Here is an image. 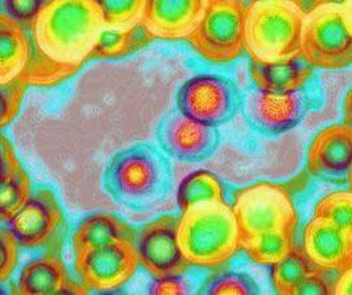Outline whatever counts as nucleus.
<instances>
[{
    "mask_svg": "<svg viewBox=\"0 0 352 295\" xmlns=\"http://www.w3.org/2000/svg\"><path fill=\"white\" fill-rule=\"evenodd\" d=\"M105 27L96 0H48L28 30L32 51L20 77L27 87L65 83L90 60Z\"/></svg>",
    "mask_w": 352,
    "mask_h": 295,
    "instance_id": "f257e3e1",
    "label": "nucleus"
},
{
    "mask_svg": "<svg viewBox=\"0 0 352 295\" xmlns=\"http://www.w3.org/2000/svg\"><path fill=\"white\" fill-rule=\"evenodd\" d=\"M102 187L122 208L147 212L162 204L170 193V164L151 144H133L109 160Z\"/></svg>",
    "mask_w": 352,
    "mask_h": 295,
    "instance_id": "f03ea898",
    "label": "nucleus"
},
{
    "mask_svg": "<svg viewBox=\"0 0 352 295\" xmlns=\"http://www.w3.org/2000/svg\"><path fill=\"white\" fill-rule=\"evenodd\" d=\"M177 241L191 266L214 269L241 249V232L227 201H207L182 212Z\"/></svg>",
    "mask_w": 352,
    "mask_h": 295,
    "instance_id": "7ed1b4c3",
    "label": "nucleus"
},
{
    "mask_svg": "<svg viewBox=\"0 0 352 295\" xmlns=\"http://www.w3.org/2000/svg\"><path fill=\"white\" fill-rule=\"evenodd\" d=\"M305 15L296 0H250L244 21L250 61L272 64L300 57Z\"/></svg>",
    "mask_w": 352,
    "mask_h": 295,
    "instance_id": "20e7f679",
    "label": "nucleus"
},
{
    "mask_svg": "<svg viewBox=\"0 0 352 295\" xmlns=\"http://www.w3.org/2000/svg\"><path fill=\"white\" fill-rule=\"evenodd\" d=\"M245 0H206L203 15L187 39L199 57L214 65L236 61L244 51Z\"/></svg>",
    "mask_w": 352,
    "mask_h": 295,
    "instance_id": "39448f33",
    "label": "nucleus"
},
{
    "mask_svg": "<svg viewBox=\"0 0 352 295\" xmlns=\"http://www.w3.org/2000/svg\"><path fill=\"white\" fill-rule=\"evenodd\" d=\"M300 57L318 69L340 70L352 65V35L342 7L323 6L305 15Z\"/></svg>",
    "mask_w": 352,
    "mask_h": 295,
    "instance_id": "423d86ee",
    "label": "nucleus"
},
{
    "mask_svg": "<svg viewBox=\"0 0 352 295\" xmlns=\"http://www.w3.org/2000/svg\"><path fill=\"white\" fill-rule=\"evenodd\" d=\"M233 212L241 239L270 230L297 229L298 213L290 193L277 183L260 182L236 193Z\"/></svg>",
    "mask_w": 352,
    "mask_h": 295,
    "instance_id": "0eeeda50",
    "label": "nucleus"
},
{
    "mask_svg": "<svg viewBox=\"0 0 352 295\" xmlns=\"http://www.w3.org/2000/svg\"><path fill=\"white\" fill-rule=\"evenodd\" d=\"M24 249L61 252L68 234L65 212L52 190L38 187L18 213L7 221Z\"/></svg>",
    "mask_w": 352,
    "mask_h": 295,
    "instance_id": "6e6552de",
    "label": "nucleus"
},
{
    "mask_svg": "<svg viewBox=\"0 0 352 295\" xmlns=\"http://www.w3.org/2000/svg\"><path fill=\"white\" fill-rule=\"evenodd\" d=\"M240 97L228 78L203 73L187 80L177 91V110L208 126H220L228 122L237 111Z\"/></svg>",
    "mask_w": 352,
    "mask_h": 295,
    "instance_id": "1a4fd4ad",
    "label": "nucleus"
},
{
    "mask_svg": "<svg viewBox=\"0 0 352 295\" xmlns=\"http://www.w3.org/2000/svg\"><path fill=\"white\" fill-rule=\"evenodd\" d=\"M140 266L137 243L129 241L110 243L74 257V272L80 281L98 293L121 289Z\"/></svg>",
    "mask_w": 352,
    "mask_h": 295,
    "instance_id": "9d476101",
    "label": "nucleus"
},
{
    "mask_svg": "<svg viewBox=\"0 0 352 295\" xmlns=\"http://www.w3.org/2000/svg\"><path fill=\"white\" fill-rule=\"evenodd\" d=\"M177 221L179 217L163 215L138 230L140 265L154 279L183 276L191 266L179 246Z\"/></svg>",
    "mask_w": 352,
    "mask_h": 295,
    "instance_id": "9b49d317",
    "label": "nucleus"
},
{
    "mask_svg": "<svg viewBox=\"0 0 352 295\" xmlns=\"http://www.w3.org/2000/svg\"><path fill=\"white\" fill-rule=\"evenodd\" d=\"M158 140L163 151L176 160L200 162L217 147L219 131L176 110L160 122Z\"/></svg>",
    "mask_w": 352,
    "mask_h": 295,
    "instance_id": "f8f14e48",
    "label": "nucleus"
},
{
    "mask_svg": "<svg viewBox=\"0 0 352 295\" xmlns=\"http://www.w3.org/2000/svg\"><path fill=\"white\" fill-rule=\"evenodd\" d=\"M307 110L300 91L269 93L256 90L248 96L245 114L250 123L266 134H281L294 129Z\"/></svg>",
    "mask_w": 352,
    "mask_h": 295,
    "instance_id": "ddd939ff",
    "label": "nucleus"
},
{
    "mask_svg": "<svg viewBox=\"0 0 352 295\" xmlns=\"http://www.w3.org/2000/svg\"><path fill=\"white\" fill-rule=\"evenodd\" d=\"M88 287L72 281L61 252L47 250L28 261L15 285V293L21 295L88 294Z\"/></svg>",
    "mask_w": 352,
    "mask_h": 295,
    "instance_id": "4468645a",
    "label": "nucleus"
},
{
    "mask_svg": "<svg viewBox=\"0 0 352 295\" xmlns=\"http://www.w3.org/2000/svg\"><path fill=\"white\" fill-rule=\"evenodd\" d=\"M206 0H147L143 25L154 40H187L203 15Z\"/></svg>",
    "mask_w": 352,
    "mask_h": 295,
    "instance_id": "2eb2a0df",
    "label": "nucleus"
},
{
    "mask_svg": "<svg viewBox=\"0 0 352 295\" xmlns=\"http://www.w3.org/2000/svg\"><path fill=\"white\" fill-rule=\"evenodd\" d=\"M302 249L318 269L342 272L352 265V237L330 221L314 217L303 229Z\"/></svg>",
    "mask_w": 352,
    "mask_h": 295,
    "instance_id": "dca6fc26",
    "label": "nucleus"
},
{
    "mask_svg": "<svg viewBox=\"0 0 352 295\" xmlns=\"http://www.w3.org/2000/svg\"><path fill=\"white\" fill-rule=\"evenodd\" d=\"M352 167V127L346 123L322 129L307 150V170L316 176H340Z\"/></svg>",
    "mask_w": 352,
    "mask_h": 295,
    "instance_id": "f3484780",
    "label": "nucleus"
},
{
    "mask_svg": "<svg viewBox=\"0 0 352 295\" xmlns=\"http://www.w3.org/2000/svg\"><path fill=\"white\" fill-rule=\"evenodd\" d=\"M138 232L117 215L110 212L91 213L80 221L72 234L71 243L74 257L91 249L110 243L129 241L137 243Z\"/></svg>",
    "mask_w": 352,
    "mask_h": 295,
    "instance_id": "a211bd4d",
    "label": "nucleus"
},
{
    "mask_svg": "<svg viewBox=\"0 0 352 295\" xmlns=\"http://www.w3.org/2000/svg\"><path fill=\"white\" fill-rule=\"evenodd\" d=\"M314 68L302 57L281 63L261 64L250 61L249 74L258 90L269 93L300 91L313 77Z\"/></svg>",
    "mask_w": 352,
    "mask_h": 295,
    "instance_id": "6ab92c4d",
    "label": "nucleus"
},
{
    "mask_svg": "<svg viewBox=\"0 0 352 295\" xmlns=\"http://www.w3.org/2000/svg\"><path fill=\"white\" fill-rule=\"evenodd\" d=\"M31 40L28 31L0 14V83L6 84L20 77L31 58Z\"/></svg>",
    "mask_w": 352,
    "mask_h": 295,
    "instance_id": "aec40b11",
    "label": "nucleus"
},
{
    "mask_svg": "<svg viewBox=\"0 0 352 295\" xmlns=\"http://www.w3.org/2000/svg\"><path fill=\"white\" fill-rule=\"evenodd\" d=\"M153 41L143 23L127 28L105 27L97 39L90 60H118L141 51Z\"/></svg>",
    "mask_w": 352,
    "mask_h": 295,
    "instance_id": "412c9836",
    "label": "nucleus"
},
{
    "mask_svg": "<svg viewBox=\"0 0 352 295\" xmlns=\"http://www.w3.org/2000/svg\"><path fill=\"white\" fill-rule=\"evenodd\" d=\"M296 229L270 230L241 239V249L256 263L272 266L283 260L296 246Z\"/></svg>",
    "mask_w": 352,
    "mask_h": 295,
    "instance_id": "4be33fe9",
    "label": "nucleus"
},
{
    "mask_svg": "<svg viewBox=\"0 0 352 295\" xmlns=\"http://www.w3.org/2000/svg\"><path fill=\"white\" fill-rule=\"evenodd\" d=\"M317 270L320 269L307 259L302 246L296 245L283 260L272 265L273 287L278 294L296 295L300 283Z\"/></svg>",
    "mask_w": 352,
    "mask_h": 295,
    "instance_id": "5701e85b",
    "label": "nucleus"
},
{
    "mask_svg": "<svg viewBox=\"0 0 352 295\" xmlns=\"http://www.w3.org/2000/svg\"><path fill=\"white\" fill-rule=\"evenodd\" d=\"M180 210L207 201H226L221 180L208 170H197L186 176L176 193Z\"/></svg>",
    "mask_w": 352,
    "mask_h": 295,
    "instance_id": "b1692460",
    "label": "nucleus"
},
{
    "mask_svg": "<svg viewBox=\"0 0 352 295\" xmlns=\"http://www.w3.org/2000/svg\"><path fill=\"white\" fill-rule=\"evenodd\" d=\"M32 180L20 166L6 182L0 184V223L12 219L32 195Z\"/></svg>",
    "mask_w": 352,
    "mask_h": 295,
    "instance_id": "393cba45",
    "label": "nucleus"
},
{
    "mask_svg": "<svg viewBox=\"0 0 352 295\" xmlns=\"http://www.w3.org/2000/svg\"><path fill=\"white\" fill-rule=\"evenodd\" d=\"M314 217H320L352 237V191H334L323 196L314 208Z\"/></svg>",
    "mask_w": 352,
    "mask_h": 295,
    "instance_id": "a878e982",
    "label": "nucleus"
},
{
    "mask_svg": "<svg viewBox=\"0 0 352 295\" xmlns=\"http://www.w3.org/2000/svg\"><path fill=\"white\" fill-rule=\"evenodd\" d=\"M106 27L127 28L142 23L147 0H96Z\"/></svg>",
    "mask_w": 352,
    "mask_h": 295,
    "instance_id": "bb28decb",
    "label": "nucleus"
},
{
    "mask_svg": "<svg viewBox=\"0 0 352 295\" xmlns=\"http://www.w3.org/2000/svg\"><path fill=\"white\" fill-rule=\"evenodd\" d=\"M203 293L208 295H253L258 286L253 278L244 273H224L210 278Z\"/></svg>",
    "mask_w": 352,
    "mask_h": 295,
    "instance_id": "cd10ccee",
    "label": "nucleus"
},
{
    "mask_svg": "<svg viewBox=\"0 0 352 295\" xmlns=\"http://www.w3.org/2000/svg\"><path fill=\"white\" fill-rule=\"evenodd\" d=\"M27 87L21 77L0 84V131L18 117Z\"/></svg>",
    "mask_w": 352,
    "mask_h": 295,
    "instance_id": "c85d7f7f",
    "label": "nucleus"
},
{
    "mask_svg": "<svg viewBox=\"0 0 352 295\" xmlns=\"http://www.w3.org/2000/svg\"><path fill=\"white\" fill-rule=\"evenodd\" d=\"M48 0H0V14L7 15L27 31Z\"/></svg>",
    "mask_w": 352,
    "mask_h": 295,
    "instance_id": "c756f323",
    "label": "nucleus"
},
{
    "mask_svg": "<svg viewBox=\"0 0 352 295\" xmlns=\"http://www.w3.org/2000/svg\"><path fill=\"white\" fill-rule=\"evenodd\" d=\"M18 240L8 226H0V283L7 282L18 266Z\"/></svg>",
    "mask_w": 352,
    "mask_h": 295,
    "instance_id": "7c9ffc66",
    "label": "nucleus"
},
{
    "mask_svg": "<svg viewBox=\"0 0 352 295\" xmlns=\"http://www.w3.org/2000/svg\"><path fill=\"white\" fill-rule=\"evenodd\" d=\"M331 272L317 270L306 278L298 289L296 295H330L334 292L335 279L330 277Z\"/></svg>",
    "mask_w": 352,
    "mask_h": 295,
    "instance_id": "2f4dec72",
    "label": "nucleus"
},
{
    "mask_svg": "<svg viewBox=\"0 0 352 295\" xmlns=\"http://www.w3.org/2000/svg\"><path fill=\"white\" fill-rule=\"evenodd\" d=\"M190 292V283L183 276L155 278L150 286V294L154 295H184Z\"/></svg>",
    "mask_w": 352,
    "mask_h": 295,
    "instance_id": "473e14b6",
    "label": "nucleus"
},
{
    "mask_svg": "<svg viewBox=\"0 0 352 295\" xmlns=\"http://www.w3.org/2000/svg\"><path fill=\"white\" fill-rule=\"evenodd\" d=\"M21 166L10 139L0 133V184Z\"/></svg>",
    "mask_w": 352,
    "mask_h": 295,
    "instance_id": "72a5a7b5",
    "label": "nucleus"
},
{
    "mask_svg": "<svg viewBox=\"0 0 352 295\" xmlns=\"http://www.w3.org/2000/svg\"><path fill=\"white\" fill-rule=\"evenodd\" d=\"M333 294L352 295V265L339 272V274L335 278Z\"/></svg>",
    "mask_w": 352,
    "mask_h": 295,
    "instance_id": "f704fd0d",
    "label": "nucleus"
},
{
    "mask_svg": "<svg viewBox=\"0 0 352 295\" xmlns=\"http://www.w3.org/2000/svg\"><path fill=\"white\" fill-rule=\"evenodd\" d=\"M296 1L300 4V7L303 10L305 14H309L313 10H316L318 7H323V6H339V7H342L346 0H296Z\"/></svg>",
    "mask_w": 352,
    "mask_h": 295,
    "instance_id": "c9c22d12",
    "label": "nucleus"
},
{
    "mask_svg": "<svg viewBox=\"0 0 352 295\" xmlns=\"http://www.w3.org/2000/svg\"><path fill=\"white\" fill-rule=\"evenodd\" d=\"M343 118L344 123L352 127V87L346 94L343 101Z\"/></svg>",
    "mask_w": 352,
    "mask_h": 295,
    "instance_id": "e433bc0d",
    "label": "nucleus"
},
{
    "mask_svg": "<svg viewBox=\"0 0 352 295\" xmlns=\"http://www.w3.org/2000/svg\"><path fill=\"white\" fill-rule=\"evenodd\" d=\"M342 15L344 19V23L352 35V0H346L342 6Z\"/></svg>",
    "mask_w": 352,
    "mask_h": 295,
    "instance_id": "4c0bfd02",
    "label": "nucleus"
},
{
    "mask_svg": "<svg viewBox=\"0 0 352 295\" xmlns=\"http://www.w3.org/2000/svg\"><path fill=\"white\" fill-rule=\"evenodd\" d=\"M349 184H350V190L352 191V167L349 171Z\"/></svg>",
    "mask_w": 352,
    "mask_h": 295,
    "instance_id": "58836bf2",
    "label": "nucleus"
},
{
    "mask_svg": "<svg viewBox=\"0 0 352 295\" xmlns=\"http://www.w3.org/2000/svg\"><path fill=\"white\" fill-rule=\"evenodd\" d=\"M7 292L3 289V286H1V283H0V294H6Z\"/></svg>",
    "mask_w": 352,
    "mask_h": 295,
    "instance_id": "ea45409f",
    "label": "nucleus"
},
{
    "mask_svg": "<svg viewBox=\"0 0 352 295\" xmlns=\"http://www.w3.org/2000/svg\"><path fill=\"white\" fill-rule=\"evenodd\" d=\"M0 84H1V83H0Z\"/></svg>",
    "mask_w": 352,
    "mask_h": 295,
    "instance_id": "a19ab883",
    "label": "nucleus"
}]
</instances>
